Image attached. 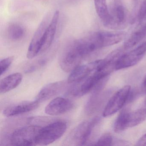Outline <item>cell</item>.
<instances>
[{
    "instance_id": "10",
    "label": "cell",
    "mask_w": 146,
    "mask_h": 146,
    "mask_svg": "<svg viewBox=\"0 0 146 146\" xmlns=\"http://www.w3.org/2000/svg\"><path fill=\"white\" fill-rule=\"evenodd\" d=\"M97 67L96 60L89 64L79 65L71 72L68 77V83H74L82 82L87 78L90 73L94 72Z\"/></svg>"
},
{
    "instance_id": "22",
    "label": "cell",
    "mask_w": 146,
    "mask_h": 146,
    "mask_svg": "<svg viewBox=\"0 0 146 146\" xmlns=\"http://www.w3.org/2000/svg\"><path fill=\"white\" fill-rule=\"evenodd\" d=\"M135 145L136 146H146V133L143 135L138 139Z\"/></svg>"
},
{
    "instance_id": "8",
    "label": "cell",
    "mask_w": 146,
    "mask_h": 146,
    "mask_svg": "<svg viewBox=\"0 0 146 146\" xmlns=\"http://www.w3.org/2000/svg\"><path fill=\"white\" fill-rule=\"evenodd\" d=\"M73 107L72 102L67 98L58 97L51 101L45 108V112L50 115H59L70 111Z\"/></svg>"
},
{
    "instance_id": "19",
    "label": "cell",
    "mask_w": 146,
    "mask_h": 146,
    "mask_svg": "<svg viewBox=\"0 0 146 146\" xmlns=\"http://www.w3.org/2000/svg\"><path fill=\"white\" fill-rule=\"evenodd\" d=\"M112 143L113 137L111 135L110 133H106L100 137L94 145L108 146L112 145Z\"/></svg>"
},
{
    "instance_id": "9",
    "label": "cell",
    "mask_w": 146,
    "mask_h": 146,
    "mask_svg": "<svg viewBox=\"0 0 146 146\" xmlns=\"http://www.w3.org/2000/svg\"><path fill=\"white\" fill-rule=\"evenodd\" d=\"M40 102L37 101H26L11 105L3 111L4 116L7 117L17 116L35 110L39 106Z\"/></svg>"
},
{
    "instance_id": "17",
    "label": "cell",
    "mask_w": 146,
    "mask_h": 146,
    "mask_svg": "<svg viewBox=\"0 0 146 146\" xmlns=\"http://www.w3.org/2000/svg\"><path fill=\"white\" fill-rule=\"evenodd\" d=\"M96 11L104 23L108 18L109 11L106 0H94Z\"/></svg>"
},
{
    "instance_id": "14",
    "label": "cell",
    "mask_w": 146,
    "mask_h": 146,
    "mask_svg": "<svg viewBox=\"0 0 146 146\" xmlns=\"http://www.w3.org/2000/svg\"><path fill=\"white\" fill-rule=\"evenodd\" d=\"M23 78L21 73L17 72L3 78L0 83L1 94H5L17 88L21 83Z\"/></svg>"
},
{
    "instance_id": "12",
    "label": "cell",
    "mask_w": 146,
    "mask_h": 146,
    "mask_svg": "<svg viewBox=\"0 0 146 146\" xmlns=\"http://www.w3.org/2000/svg\"><path fill=\"white\" fill-rule=\"evenodd\" d=\"M59 18V11H56L54 13L52 19L45 31L42 41V53L46 51L53 41L57 31V26Z\"/></svg>"
},
{
    "instance_id": "6",
    "label": "cell",
    "mask_w": 146,
    "mask_h": 146,
    "mask_svg": "<svg viewBox=\"0 0 146 146\" xmlns=\"http://www.w3.org/2000/svg\"><path fill=\"white\" fill-rule=\"evenodd\" d=\"M50 16L47 15L41 22L35 32L27 52L28 58L31 59L41 53L43 36L50 23Z\"/></svg>"
},
{
    "instance_id": "3",
    "label": "cell",
    "mask_w": 146,
    "mask_h": 146,
    "mask_svg": "<svg viewBox=\"0 0 146 146\" xmlns=\"http://www.w3.org/2000/svg\"><path fill=\"white\" fill-rule=\"evenodd\" d=\"M42 127L38 125H27L16 129L11 135L10 143L14 146L36 145V140Z\"/></svg>"
},
{
    "instance_id": "20",
    "label": "cell",
    "mask_w": 146,
    "mask_h": 146,
    "mask_svg": "<svg viewBox=\"0 0 146 146\" xmlns=\"http://www.w3.org/2000/svg\"><path fill=\"white\" fill-rule=\"evenodd\" d=\"M14 60V57H9L1 60L0 62L1 75L2 76L8 70Z\"/></svg>"
},
{
    "instance_id": "2",
    "label": "cell",
    "mask_w": 146,
    "mask_h": 146,
    "mask_svg": "<svg viewBox=\"0 0 146 146\" xmlns=\"http://www.w3.org/2000/svg\"><path fill=\"white\" fill-rule=\"evenodd\" d=\"M66 129V123L60 120L42 127L36 138V145L43 146L52 143L63 135Z\"/></svg>"
},
{
    "instance_id": "25",
    "label": "cell",
    "mask_w": 146,
    "mask_h": 146,
    "mask_svg": "<svg viewBox=\"0 0 146 146\" xmlns=\"http://www.w3.org/2000/svg\"><path fill=\"white\" fill-rule=\"evenodd\" d=\"M145 108H146V100L145 101Z\"/></svg>"
},
{
    "instance_id": "21",
    "label": "cell",
    "mask_w": 146,
    "mask_h": 146,
    "mask_svg": "<svg viewBox=\"0 0 146 146\" xmlns=\"http://www.w3.org/2000/svg\"><path fill=\"white\" fill-rule=\"evenodd\" d=\"M137 20L138 23L146 21V0H143L137 14Z\"/></svg>"
},
{
    "instance_id": "13",
    "label": "cell",
    "mask_w": 146,
    "mask_h": 146,
    "mask_svg": "<svg viewBox=\"0 0 146 146\" xmlns=\"http://www.w3.org/2000/svg\"><path fill=\"white\" fill-rule=\"evenodd\" d=\"M146 35V21L138 23V25L132 31L124 44L125 49L134 47L138 44Z\"/></svg>"
},
{
    "instance_id": "11",
    "label": "cell",
    "mask_w": 146,
    "mask_h": 146,
    "mask_svg": "<svg viewBox=\"0 0 146 146\" xmlns=\"http://www.w3.org/2000/svg\"><path fill=\"white\" fill-rule=\"evenodd\" d=\"M66 85L64 81L57 82L47 84L44 86L37 94L36 100L39 102L47 100L60 93Z\"/></svg>"
},
{
    "instance_id": "16",
    "label": "cell",
    "mask_w": 146,
    "mask_h": 146,
    "mask_svg": "<svg viewBox=\"0 0 146 146\" xmlns=\"http://www.w3.org/2000/svg\"><path fill=\"white\" fill-rule=\"evenodd\" d=\"M146 120V108L137 109L130 111L128 120V128L138 125Z\"/></svg>"
},
{
    "instance_id": "24",
    "label": "cell",
    "mask_w": 146,
    "mask_h": 146,
    "mask_svg": "<svg viewBox=\"0 0 146 146\" xmlns=\"http://www.w3.org/2000/svg\"><path fill=\"white\" fill-rule=\"evenodd\" d=\"M132 1H133V2H134V3L135 5H136L137 1H138V0H132Z\"/></svg>"
},
{
    "instance_id": "1",
    "label": "cell",
    "mask_w": 146,
    "mask_h": 146,
    "mask_svg": "<svg viewBox=\"0 0 146 146\" xmlns=\"http://www.w3.org/2000/svg\"><path fill=\"white\" fill-rule=\"evenodd\" d=\"M100 121V118L96 117L90 121L81 123L70 133L66 143L76 146L86 145L90 140L93 131Z\"/></svg>"
},
{
    "instance_id": "15",
    "label": "cell",
    "mask_w": 146,
    "mask_h": 146,
    "mask_svg": "<svg viewBox=\"0 0 146 146\" xmlns=\"http://www.w3.org/2000/svg\"><path fill=\"white\" fill-rule=\"evenodd\" d=\"M129 109H125L121 111L115 120L113 130L116 133H120L128 128V120L130 113Z\"/></svg>"
},
{
    "instance_id": "7",
    "label": "cell",
    "mask_w": 146,
    "mask_h": 146,
    "mask_svg": "<svg viewBox=\"0 0 146 146\" xmlns=\"http://www.w3.org/2000/svg\"><path fill=\"white\" fill-rule=\"evenodd\" d=\"M146 52V42H144L130 52L123 54L116 63L115 70L134 66L142 59Z\"/></svg>"
},
{
    "instance_id": "5",
    "label": "cell",
    "mask_w": 146,
    "mask_h": 146,
    "mask_svg": "<svg viewBox=\"0 0 146 146\" xmlns=\"http://www.w3.org/2000/svg\"><path fill=\"white\" fill-rule=\"evenodd\" d=\"M131 90L129 85H125L118 90L108 101L104 108L102 116L108 117L115 114L128 102Z\"/></svg>"
},
{
    "instance_id": "18",
    "label": "cell",
    "mask_w": 146,
    "mask_h": 146,
    "mask_svg": "<svg viewBox=\"0 0 146 146\" xmlns=\"http://www.w3.org/2000/svg\"><path fill=\"white\" fill-rule=\"evenodd\" d=\"M7 33L8 37L11 40H18L23 36L24 30L23 28L19 25L13 24L8 27Z\"/></svg>"
},
{
    "instance_id": "4",
    "label": "cell",
    "mask_w": 146,
    "mask_h": 146,
    "mask_svg": "<svg viewBox=\"0 0 146 146\" xmlns=\"http://www.w3.org/2000/svg\"><path fill=\"white\" fill-rule=\"evenodd\" d=\"M108 11V19L103 23L106 27L114 30L120 29L125 27L128 22V13L120 1H114Z\"/></svg>"
},
{
    "instance_id": "23",
    "label": "cell",
    "mask_w": 146,
    "mask_h": 146,
    "mask_svg": "<svg viewBox=\"0 0 146 146\" xmlns=\"http://www.w3.org/2000/svg\"><path fill=\"white\" fill-rule=\"evenodd\" d=\"M142 87L144 91L146 92V76L144 78L143 82Z\"/></svg>"
}]
</instances>
